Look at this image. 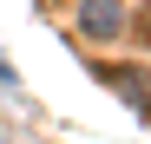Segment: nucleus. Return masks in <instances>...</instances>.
Segmentation results:
<instances>
[{"label":"nucleus","instance_id":"nucleus-1","mask_svg":"<svg viewBox=\"0 0 151 144\" xmlns=\"http://www.w3.org/2000/svg\"><path fill=\"white\" fill-rule=\"evenodd\" d=\"M118 26H125L118 0H86V33H92V39H112Z\"/></svg>","mask_w":151,"mask_h":144}]
</instances>
